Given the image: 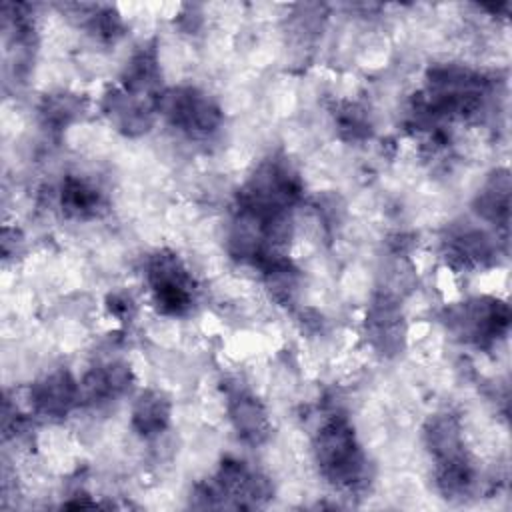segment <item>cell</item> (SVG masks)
<instances>
[{
  "mask_svg": "<svg viewBox=\"0 0 512 512\" xmlns=\"http://www.w3.org/2000/svg\"><path fill=\"white\" fill-rule=\"evenodd\" d=\"M374 344L384 352H396L402 340V316L398 306L388 298L382 296L370 308L368 322H366Z\"/></svg>",
  "mask_w": 512,
  "mask_h": 512,
  "instance_id": "cell-9",
  "label": "cell"
},
{
  "mask_svg": "<svg viewBox=\"0 0 512 512\" xmlns=\"http://www.w3.org/2000/svg\"><path fill=\"white\" fill-rule=\"evenodd\" d=\"M82 110V102L70 94H52L44 100L40 114L44 122L52 128L68 126Z\"/></svg>",
  "mask_w": 512,
  "mask_h": 512,
  "instance_id": "cell-14",
  "label": "cell"
},
{
  "mask_svg": "<svg viewBox=\"0 0 512 512\" xmlns=\"http://www.w3.org/2000/svg\"><path fill=\"white\" fill-rule=\"evenodd\" d=\"M170 420V404L158 392H144L132 410V426L142 436L160 434Z\"/></svg>",
  "mask_w": 512,
  "mask_h": 512,
  "instance_id": "cell-13",
  "label": "cell"
},
{
  "mask_svg": "<svg viewBox=\"0 0 512 512\" xmlns=\"http://www.w3.org/2000/svg\"><path fill=\"white\" fill-rule=\"evenodd\" d=\"M314 454L322 474L338 488H358L366 478V458L342 416H334L318 430Z\"/></svg>",
  "mask_w": 512,
  "mask_h": 512,
  "instance_id": "cell-2",
  "label": "cell"
},
{
  "mask_svg": "<svg viewBox=\"0 0 512 512\" xmlns=\"http://www.w3.org/2000/svg\"><path fill=\"white\" fill-rule=\"evenodd\" d=\"M368 120L364 112L356 106H346L342 112H338V130L346 138H362L368 134Z\"/></svg>",
  "mask_w": 512,
  "mask_h": 512,
  "instance_id": "cell-15",
  "label": "cell"
},
{
  "mask_svg": "<svg viewBox=\"0 0 512 512\" xmlns=\"http://www.w3.org/2000/svg\"><path fill=\"white\" fill-rule=\"evenodd\" d=\"M148 284L162 314L178 316L192 306L194 280L172 252H158L148 260Z\"/></svg>",
  "mask_w": 512,
  "mask_h": 512,
  "instance_id": "cell-4",
  "label": "cell"
},
{
  "mask_svg": "<svg viewBox=\"0 0 512 512\" xmlns=\"http://www.w3.org/2000/svg\"><path fill=\"white\" fill-rule=\"evenodd\" d=\"M228 414L236 434L256 446L270 434V422L264 406L246 390H234L228 394Z\"/></svg>",
  "mask_w": 512,
  "mask_h": 512,
  "instance_id": "cell-7",
  "label": "cell"
},
{
  "mask_svg": "<svg viewBox=\"0 0 512 512\" xmlns=\"http://www.w3.org/2000/svg\"><path fill=\"white\" fill-rule=\"evenodd\" d=\"M476 212L496 226L508 224L510 208V178L506 170H496L476 198Z\"/></svg>",
  "mask_w": 512,
  "mask_h": 512,
  "instance_id": "cell-10",
  "label": "cell"
},
{
  "mask_svg": "<svg viewBox=\"0 0 512 512\" xmlns=\"http://www.w3.org/2000/svg\"><path fill=\"white\" fill-rule=\"evenodd\" d=\"M158 110L172 126L196 138L210 136L222 120L218 106L196 88H172L162 92Z\"/></svg>",
  "mask_w": 512,
  "mask_h": 512,
  "instance_id": "cell-5",
  "label": "cell"
},
{
  "mask_svg": "<svg viewBox=\"0 0 512 512\" xmlns=\"http://www.w3.org/2000/svg\"><path fill=\"white\" fill-rule=\"evenodd\" d=\"M448 258L462 268L482 266L494 254L490 240L478 230H464L446 242Z\"/></svg>",
  "mask_w": 512,
  "mask_h": 512,
  "instance_id": "cell-12",
  "label": "cell"
},
{
  "mask_svg": "<svg viewBox=\"0 0 512 512\" xmlns=\"http://www.w3.org/2000/svg\"><path fill=\"white\" fill-rule=\"evenodd\" d=\"M108 308L116 318L126 320L132 314V300L124 294H114V296L108 298Z\"/></svg>",
  "mask_w": 512,
  "mask_h": 512,
  "instance_id": "cell-16",
  "label": "cell"
},
{
  "mask_svg": "<svg viewBox=\"0 0 512 512\" xmlns=\"http://www.w3.org/2000/svg\"><path fill=\"white\" fill-rule=\"evenodd\" d=\"M130 380H132L130 370L120 362L92 368L84 376V380L78 384L80 400H86L92 404L114 400L116 396H120L128 390Z\"/></svg>",
  "mask_w": 512,
  "mask_h": 512,
  "instance_id": "cell-8",
  "label": "cell"
},
{
  "mask_svg": "<svg viewBox=\"0 0 512 512\" xmlns=\"http://www.w3.org/2000/svg\"><path fill=\"white\" fill-rule=\"evenodd\" d=\"M300 196V182L284 160H264L238 194V210L260 220L288 216Z\"/></svg>",
  "mask_w": 512,
  "mask_h": 512,
  "instance_id": "cell-1",
  "label": "cell"
},
{
  "mask_svg": "<svg viewBox=\"0 0 512 512\" xmlns=\"http://www.w3.org/2000/svg\"><path fill=\"white\" fill-rule=\"evenodd\" d=\"M60 204L70 218H92L102 208V194L90 182L78 176H68L62 184Z\"/></svg>",
  "mask_w": 512,
  "mask_h": 512,
  "instance_id": "cell-11",
  "label": "cell"
},
{
  "mask_svg": "<svg viewBox=\"0 0 512 512\" xmlns=\"http://www.w3.org/2000/svg\"><path fill=\"white\" fill-rule=\"evenodd\" d=\"M508 322V306L492 298L468 300L446 312L448 328L462 340L474 342L476 346L492 344L508 330Z\"/></svg>",
  "mask_w": 512,
  "mask_h": 512,
  "instance_id": "cell-3",
  "label": "cell"
},
{
  "mask_svg": "<svg viewBox=\"0 0 512 512\" xmlns=\"http://www.w3.org/2000/svg\"><path fill=\"white\" fill-rule=\"evenodd\" d=\"M80 400V386L66 370H56L30 388V402L34 410L48 418L66 416Z\"/></svg>",
  "mask_w": 512,
  "mask_h": 512,
  "instance_id": "cell-6",
  "label": "cell"
}]
</instances>
